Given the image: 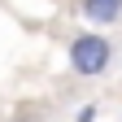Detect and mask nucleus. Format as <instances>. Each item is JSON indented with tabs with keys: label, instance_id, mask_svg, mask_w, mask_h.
<instances>
[{
	"label": "nucleus",
	"instance_id": "nucleus-1",
	"mask_svg": "<svg viewBox=\"0 0 122 122\" xmlns=\"http://www.w3.org/2000/svg\"><path fill=\"white\" fill-rule=\"evenodd\" d=\"M109 66H113V44L100 30H83L70 39V70L79 79H100Z\"/></svg>",
	"mask_w": 122,
	"mask_h": 122
},
{
	"label": "nucleus",
	"instance_id": "nucleus-2",
	"mask_svg": "<svg viewBox=\"0 0 122 122\" xmlns=\"http://www.w3.org/2000/svg\"><path fill=\"white\" fill-rule=\"evenodd\" d=\"M79 13L92 26H118L122 22V0H79Z\"/></svg>",
	"mask_w": 122,
	"mask_h": 122
},
{
	"label": "nucleus",
	"instance_id": "nucleus-3",
	"mask_svg": "<svg viewBox=\"0 0 122 122\" xmlns=\"http://www.w3.org/2000/svg\"><path fill=\"white\" fill-rule=\"evenodd\" d=\"M96 113H100L96 105H83V109H79V118H74V122H96Z\"/></svg>",
	"mask_w": 122,
	"mask_h": 122
}]
</instances>
